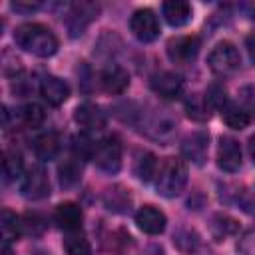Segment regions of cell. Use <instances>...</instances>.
<instances>
[{
	"instance_id": "obj_29",
	"label": "cell",
	"mask_w": 255,
	"mask_h": 255,
	"mask_svg": "<svg viewBox=\"0 0 255 255\" xmlns=\"http://www.w3.org/2000/svg\"><path fill=\"white\" fill-rule=\"evenodd\" d=\"M44 229H46V223H44V219L38 213H26L22 217V233L40 235Z\"/></svg>"
},
{
	"instance_id": "obj_23",
	"label": "cell",
	"mask_w": 255,
	"mask_h": 255,
	"mask_svg": "<svg viewBox=\"0 0 255 255\" xmlns=\"http://www.w3.org/2000/svg\"><path fill=\"white\" fill-rule=\"evenodd\" d=\"M64 251L68 255H90V241L82 231H68L64 235Z\"/></svg>"
},
{
	"instance_id": "obj_16",
	"label": "cell",
	"mask_w": 255,
	"mask_h": 255,
	"mask_svg": "<svg viewBox=\"0 0 255 255\" xmlns=\"http://www.w3.org/2000/svg\"><path fill=\"white\" fill-rule=\"evenodd\" d=\"M100 84H102V88H104L108 94H124L126 88L129 86V76H128V72H126L124 68L112 64V66H108V68L102 72Z\"/></svg>"
},
{
	"instance_id": "obj_14",
	"label": "cell",
	"mask_w": 255,
	"mask_h": 255,
	"mask_svg": "<svg viewBox=\"0 0 255 255\" xmlns=\"http://www.w3.org/2000/svg\"><path fill=\"white\" fill-rule=\"evenodd\" d=\"M40 94L48 104L62 106L70 96V88L64 80H60L56 76H44L40 80Z\"/></svg>"
},
{
	"instance_id": "obj_2",
	"label": "cell",
	"mask_w": 255,
	"mask_h": 255,
	"mask_svg": "<svg viewBox=\"0 0 255 255\" xmlns=\"http://www.w3.org/2000/svg\"><path fill=\"white\" fill-rule=\"evenodd\" d=\"M155 175L157 193L163 197H175L183 191L187 183V165L181 157H165L163 163L157 167Z\"/></svg>"
},
{
	"instance_id": "obj_11",
	"label": "cell",
	"mask_w": 255,
	"mask_h": 255,
	"mask_svg": "<svg viewBox=\"0 0 255 255\" xmlns=\"http://www.w3.org/2000/svg\"><path fill=\"white\" fill-rule=\"evenodd\" d=\"M135 223H137V227L143 233H147V235H159V233H163L167 221H165V213L161 209H157L153 205H143L135 213Z\"/></svg>"
},
{
	"instance_id": "obj_1",
	"label": "cell",
	"mask_w": 255,
	"mask_h": 255,
	"mask_svg": "<svg viewBox=\"0 0 255 255\" xmlns=\"http://www.w3.org/2000/svg\"><path fill=\"white\" fill-rule=\"evenodd\" d=\"M14 42L22 50H26L38 58H50L58 50V38L54 36V32L48 26L38 24V22L18 26L14 32Z\"/></svg>"
},
{
	"instance_id": "obj_27",
	"label": "cell",
	"mask_w": 255,
	"mask_h": 255,
	"mask_svg": "<svg viewBox=\"0 0 255 255\" xmlns=\"http://www.w3.org/2000/svg\"><path fill=\"white\" fill-rule=\"evenodd\" d=\"M20 118H22V122H24L28 128H38V126L44 124L46 112H44L42 106H38V104L32 102V104H26V106L20 110Z\"/></svg>"
},
{
	"instance_id": "obj_6",
	"label": "cell",
	"mask_w": 255,
	"mask_h": 255,
	"mask_svg": "<svg viewBox=\"0 0 255 255\" xmlns=\"http://www.w3.org/2000/svg\"><path fill=\"white\" fill-rule=\"evenodd\" d=\"M20 191L26 199H42L50 193V181L42 165H32L20 181Z\"/></svg>"
},
{
	"instance_id": "obj_10",
	"label": "cell",
	"mask_w": 255,
	"mask_h": 255,
	"mask_svg": "<svg viewBox=\"0 0 255 255\" xmlns=\"http://www.w3.org/2000/svg\"><path fill=\"white\" fill-rule=\"evenodd\" d=\"M217 165L227 171V173H235L241 167V147L239 143L229 137L223 135L219 139V147H217Z\"/></svg>"
},
{
	"instance_id": "obj_15",
	"label": "cell",
	"mask_w": 255,
	"mask_h": 255,
	"mask_svg": "<svg viewBox=\"0 0 255 255\" xmlns=\"http://www.w3.org/2000/svg\"><path fill=\"white\" fill-rule=\"evenodd\" d=\"M207 143H209V135L203 133V131H195V133H191L189 137L183 139V143H181V153H183L189 161L201 165V163L205 161V157H207Z\"/></svg>"
},
{
	"instance_id": "obj_24",
	"label": "cell",
	"mask_w": 255,
	"mask_h": 255,
	"mask_svg": "<svg viewBox=\"0 0 255 255\" xmlns=\"http://www.w3.org/2000/svg\"><path fill=\"white\" fill-rule=\"evenodd\" d=\"M185 110H187V116L195 122H205L209 118V104L205 96H199V94L189 96L185 102Z\"/></svg>"
},
{
	"instance_id": "obj_26",
	"label": "cell",
	"mask_w": 255,
	"mask_h": 255,
	"mask_svg": "<svg viewBox=\"0 0 255 255\" xmlns=\"http://www.w3.org/2000/svg\"><path fill=\"white\" fill-rule=\"evenodd\" d=\"M157 173V161H155V155L145 151L137 157L135 161V175L141 179V181H149L153 175Z\"/></svg>"
},
{
	"instance_id": "obj_4",
	"label": "cell",
	"mask_w": 255,
	"mask_h": 255,
	"mask_svg": "<svg viewBox=\"0 0 255 255\" xmlns=\"http://www.w3.org/2000/svg\"><path fill=\"white\" fill-rule=\"evenodd\" d=\"M94 163L106 171V173H116L122 167V143L118 137H104L94 145L92 151Z\"/></svg>"
},
{
	"instance_id": "obj_19",
	"label": "cell",
	"mask_w": 255,
	"mask_h": 255,
	"mask_svg": "<svg viewBox=\"0 0 255 255\" xmlns=\"http://www.w3.org/2000/svg\"><path fill=\"white\" fill-rule=\"evenodd\" d=\"M98 14V6L94 4H88V2H82V4H74L72 6V12H70V20H68V26L72 30V36H78L82 34V30L86 28V24Z\"/></svg>"
},
{
	"instance_id": "obj_13",
	"label": "cell",
	"mask_w": 255,
	"mask_h": 255,
	"mask_svg": "<svg viewBox=\"0 0 255 255\" xmlns=\"http://www.w3.org/2000/svg\"><path fill=\"white\" fill-rule=\"evenodd\" d=\"M74 120L86 131H100L106 128V114L96 104H82L74 112Z\"/></svg>"
},
{
	"instance_id": "obj_5",
	"label": "cell",
	"mask_w": 255,
	"mask_h": 255,
	"mask_svg": "<svg viewBox=\"0 0 255 255\" xmlns=\"http://www.w3.org/2000/svg\"><path fill=\"white\" fill-rule=\"evenodd\" d=\"M129 30L139 42H153L159 36V20L153 10L139 8L129 18Z\"/></svg>"
},
{
	"instance_id": "obj_7",
	"label": "cell",
	"mask_w": 255,
	"mask_h": 255,
	"mask_svg": "<svg viewBox=\"0 0 255 255\" xmlns=\"http://www.w3.org/2000/svg\"><path fill=\"white\" fill-rule=\"evenodd\" d=\"M201 42L197 36H177L167 42V56L175 64H191L199 54Z\"/></svg>"
},
{
	"instance_id": "obj_33",
	"label": "cell",
	"mask_w": 255,
	"mask_h": 255,
	"mask_svg": "<svg viewBox=\"0 0 255 255\" xmlns=\"http://www.w3.org/2000/svg\"><path fill=\"white\" fill-rule=\"evenodd\" d=\"M249 153H251V159L255 163V135H251V139H249Z\"/></svg>"
},
{
	"instance_id": "obj_21",
	"label": "cell",
	"mask_w": 255,
	"mask_h": 255,
	"mask_svg": "<svg viewBox=\"0 0 255 255\" xmlns=\"http://www.w3.org/2000/svg\"><path fill=\"white\" fill-rule=\"evenodd\" d=\"M221 118H223V122H225L229 128H233V129H243V128H247L249 122H251L249 112L243 110V108L237 106V104H231V102H227V104L221 108Z\"/></svg>"
},
{
	"instance_id": "obj_28",
	"label": "cell",
	"mask_w": 255,
	"mask_h": 255,
	"mask_svg": "<svg viewBox=\"0 0 255 255\" xmlns=\"http://www.w3.org/2000/svg\"><path fill=\"white\" fill-rule=\"evenodd\" d=\"M205 100H207L209 108H219L221 110L227 104V92L221 84H211L205 92Z\"/></svg>"
},
{
	"instance_id": "obj_22",
	"label": "cell",
	"mask_w": 255,
	"mask_h": 255,
	"mask_svg": "<svg viewBox=\"0 0 255 255\" xmlns=\"http://www.w3.org/2000/svg\"><path fill=\"white\" fill-rule=\"evenodd\" d=\"M22 167H24V161H22L20 151L6 149L4 155H2V173H4V179L6 181H12V179L20 177L22 175Z\"/></svg>"
},
{
	"instance_id": "obj_12",
	"label": "cell",
	"mask_w": 255,
	"mask_h": 255,
	"mask_svg": "<svg viewBox=\"0 0 255 255\" xmlns=\"http://www.w3.org/2000/svg\"><path fill=\"white\" fill-rule=\"evenodd\" d=\"M82 219H84V213L80 209V205L72 203V201H66V203H60L54 211V221L60 229H64L66 233L68 231H80L82 227Z\"/></svg>"
},
{
	"instance_id": "obj_18",
	"label": "cell",
	"mask_w": 255,
	"mask_h": 255,
	"mask_svg": "<svg viewBox=\"0 0 255 255\" xmlns=\"http://www.w3.org/2000/svg\"><path fill=\"white\" fill-rule=\"evenodd\" d=\"M161 10H163V16H165L169 26L179 28V26H183V24H187L191 20V6L187 2H183V0L163 2Z\"/></svg>"
},
{
	"instance_id": "obj_9",
	"label": "cell",
	"mask_w": 255,
	"mask_h": 255,
	"mask_svg": "<svg viewBox=\"0 0 255 255\" xmlns=\"http://www.w3.org/2000/svg\"><path fill=\"white\" fill-rule=\"evenodd\" d=\"M175 128H177V122L167 114V110L155 112L143 126L145 133L153 139H159V141H169L175 133Z\"/></svg>"
},
{
	"instance_id": "obj_31",
	"label": "cell",
	"mask_w": 255,
	"mask_h": 255,
	"mask_svg": "<svg viewBox=\"0 0 255 255\" xmlns=\"http://www.w3.org/2000/svg\"><path fill=\"white\" fill-rule=\"evenodd\" d=\"M38 6H40L38 2H12V10H16V12H32Z\"/></svg>"
},
{
	"instance_id": "obj_3",
	"label": "cell",
	"mask_w": 255,
	"mask_h": 255,
	"mask_svg": "<svg viewBox=\"0 0 255 255\" xmlns=\"http://www.w3.org/2000/svg\"><path fill=\"white\" fill-rule=\"evenodd\" d=\"M207 64H209V68L215 74H219V76H231V74H235L239 70L241 56H239V50L235 48V44H231V42H219L211 50V54L207 58Z\"/></svg>"
},
{
	"instance_id": "obj_30",
	"label": "cell",
	"mask_w": 255,
	"mask_h": 255,
	"mask_svg": "<svg viewBox=\"0 0 255 255\" xmlns=\"http://www.w3.org/2000/svg\"><path fill=\"white\" fill-rule=\"evenodd\" d=\"M239 251L243 255H255V229L247 231L239 241Z\"/></svg>"
},
{
	"instance_id": "obj_25",
	"label": "cell",
	"mask_w": 255,
	"mask_h": 255,
	"mask_svg": "<svg viewBox=\"0 0 255 255\" xmlns=\"http://www.w3.org/2000/svg\"><path fill=\"white\" fill-rule=\"evenodd\" d=\"M2 235H4V241H12V239H18L20 235H24L22 233V217L12 213L10 209L2 211Z\"/></svg>"
},
{
	"instance_id": "obj_20",
	"label": "cell",
	"mask_w": 255,
	"mask_h": 255,
	"mask_svg": "<svg viewBox=\"0 0 255 255\" xmlns=\"http://www.w3.org/2000/svg\"><path fill=\"white\" fill-rule=\"evenodd\" d=\"M80 159L82 157L74 153L72 157H68V159H64L60 163L58 173H60V183L64 187H72V185H76L80 181V177H82V161Z\"/></svg>"
},
{
	"instance_id": "obj_34",
	"label": "cell",
	"mask_w": 255,
	"mask_h": 255,
	"mask_svg": "<svg viewBox=\"0 0 255 255\" xmlns=\"http://www.w3.org/2000/svg\"><path fill=\"white\" fill-rule=\"evenodd\" d=\"M2 255H12V251H10V245H8V241H4V243H2Z\"/></svg>"
},
{
	"instance_id": "obj_8",
	"label": "cell",
	"mask_w": 255,
	"mask_h": 255,
	"mask_svg": "<svg viewBox=\"0 0 255 255\" xmlns=\"http://www.w3.org/2000/svg\"><path fill=\"white\" fill-rule=\"evenodd\" d=\"M151 90L163 100H177L183 92V78L175 72H157L149 80Z\"/></svg>"
},
{
	"instance_id": "obj_17",
	"label": "cell",
	"mask_w": 255,
	"mask_h": 255,
	"mask_svg": "<svg viewBox=\"0 0 255 255\" xmlns=\"http://www.w3.org/2000/svg\"><path fill=\"white\" fill-rule=\"evenodd\" d=\"M62 149V141H60V135L56 131H46L42 135L36 137L34 141V153L40 161H50L54 159Z\"/></svg>"
},
{
	"instance_id": "obj_32",
	"label": "cell",
	"mask_w": 255,
	"mask_h": 255,
	"mask_svg": "<svg viewBox=\"0 0 255 255\" xmlns=\"http://www.w3.org/2000/svg\"><path fill=\"white\" fill-rule=\"evenodd\" d=\"M247 52H249V58H251V62L255 64V34L247 36Z\"/></svg>"
}]
</instances>
